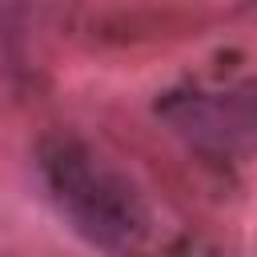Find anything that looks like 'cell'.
<instances>
[{"label":"cell","instance_id":"6da1fadb","mask_svg":"<svg viewBox=\"0 0 257 257\" xmlns=\"http://www.w3.org/2000/svg\"><path fill=\"white\" fill-rule=\"evenodd\" d=\"M36 169H40V185L48 201L56 205V213L92 249L124 253L145 237L149 213H145L141 193L92 145L76 137H52L44 141Z\"/></svg>","mask_w":257,"mask_h":257},{"label":"cell","instance_id":"7a4b0ae2","mask_svg":"<svg viewBox=\"0 0 257 257\" xmlns=\"http://www.w3.org/2000/svg\"><path fill=\"white\" fill-rule=\"evenodd\" d=\"M173 137L205 157L241 161L257 153V76L173 96L161 108Z\"/></svg>","mask_w":257,"mask_h":257},{"label":"cell","instance_id":"3957f363","mask_svg":"<svg viewBox=\"0 0 257 257\" xmlns=\"http://www.w3.org/2000/svg\"><path fill=\"white\" fill-rule=\"evenodd\" d=\"M24 4H36V0H0V12H8V8H24Z\"/></svg>","mask_w":257,"mask_h":257}]
</instances>
